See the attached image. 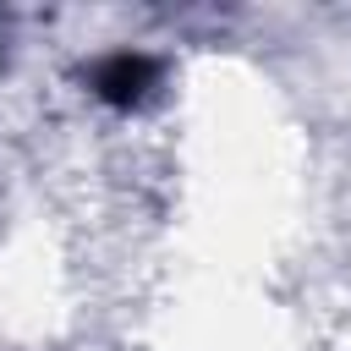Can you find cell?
Masks as SVG:
<instances>
[{"label":"cell","mask_w":351,"mask_h":351,"mask_svg":"<svg viewBox=\"0 0 351 351\" xmlns=\"http://www.w3.org/2000/svg\"><path fill=\"white\" fill-rule=\"evenodd\" d=\"M159 60L143 55V49H110L88 66V93L110 110H143L154 93H159Z\"/></svg>","instance_id":"1"}]
</instances>
